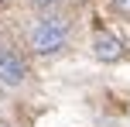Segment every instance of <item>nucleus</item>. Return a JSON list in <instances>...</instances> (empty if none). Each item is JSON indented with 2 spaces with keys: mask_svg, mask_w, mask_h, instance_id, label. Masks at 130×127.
<instances>
[{
  "mask_svg": "<svg viewBox=\"0 0 130 127\" xmlns=\"http://www.w3.org/2000/svg\"><path fill=\"white\" fill-rule=\"evenodd\" d=\"M92 55H96L99 62H117L120 55H123V41H120L117 34H110V31H96V38H92Z\"/></svg>",
  "mask_w": 130,
  "mask_h": 127,
  "instance_id": "obj_3",
  "label": "nucleus"
},
{
  "mask_svg": "<svg viewBox=\"0 0 130 127\" xmlns=\"http://www.w3.org/2000/svg\"><path fill=\"white\" fill-rule=\"evenodd\" d=\"M65 41H69V21L58 17V14H48V17L34 21V27L27 31V45H31V52H38V55L62 52Z\"/></svg>",
  "mask_w": 130,
  "mask_h": 127,
  "instance_id": "obj_1",
  "label": "nucleus"
},
{
  "mask_svg": "<svg viewBox=\"0 0 130 127\" xmlns=\"http://www.w3.org/2000/svg\"><path fill=\"white\" fill-rule=\"evenodd\" d=\"M34 7H38V10H52V7H58L62 0H31Z\"/></svg>",
  "mask_w": 130,
  "mask_h": 127,
  "instance_id": "obj_5",
  "label": "nucleus"
},
{
  "mask_svg": "<svg viewBox=\"0 0 130 127\" xmlns=\"http://www.w3.org/2000/svg\"><path fill=\"white\" fill-rule=\"evenodd\" d=\"M7 4H10V0H0V10H4V7H7Z\"/></svg>",
  "mask_w": 130,
  "mask_h": 127,
  "instance_id": "obj_6",
  "label": "nucleus"
},
{
  "mask_svg": "<svg viewBox=\"0 0 130 127\" xmlns=\"http://www.w3.org/2000/svg\"><path fill=\"white\" fill-rule=\"evenodd\" d=\"M24 79H27V62L14 48L0 45V82L4 86H21Z\"/></svg>",
  "mask_w": 130,
  "mask_h": 127,
  "instance_id": "obj_2",
  "label": "nucleus"
},
{
  "mask_svg": "<svg viewBox=\"0 0 130 127\" xmlns=\"http://www.w3.org/2000/svg\"><path fill=\"white\" fill-rule=\"evenodd\" d=\"M110 7L117 14H123V17H130V0H110Z\"/></svg>",
  "mask_w": 130,
  "mask_h": 127,
  "instance_id": "obj_4",
  "label": "nucleus"
}]
</instances>
